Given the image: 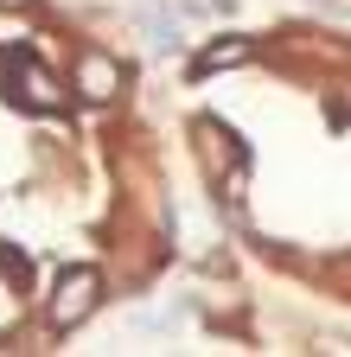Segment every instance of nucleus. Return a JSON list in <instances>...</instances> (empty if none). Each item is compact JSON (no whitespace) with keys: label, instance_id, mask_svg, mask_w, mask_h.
I'll return each instance as SVG.
<instances>
[{"label":"nucleus","instance_id":"nucleus-1","mask_svg":"<svg viewBox=\"0 0 351 357\" xmlns=\"http://www.w3.org/2000/svg\"><path fill=\"white\" fill-rule=\"evenodd\" d=\"M90 294H96V275H90V268L64 275V287H58V300H52V319H58V326L83 319V312H90Z\"/></svg>","mask_w":351,"mask_h":357}]
</instances>
